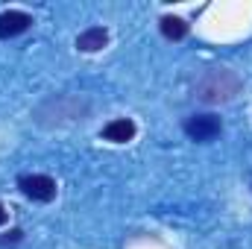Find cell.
<instances>
[{
	"label": "cell",
	"mask_w": 252,
	"mask_h": 249,
	"mask_svg": "<svg viewBox=\"0 0 252 249\" xmlns=\"http://www.w3.org/2000/svg\"><path fill=\"white\" fill-rule=\"evenodd\" d=\"M223 132V124L217 115H190L185 121V135L196 144H208Z\"/></svg>",
	"instance_id": "cell-3"
},
{
	"label": "cell",
	"mask_w": 252,
	"mask_h": 249,
	"mask_svg": "<svg viewBox=\"0 0 252 249\" xmlns=\"http://www.w3.org/2000/svg\"><path fill=\"white\" fill-rule=\"evenodd\" d=\"M6 220H9V214H6V208H3V205H0V226H3V223H6Z\"/></svg>",
	"instance_id": "cell-8"
},
{
	"label": "cell",
	"mask_w": 252,
	"mask_h": 249,
	"mask_svg": "<svg viewBox=\"0 0 252 249\" xmlns=\"http://www.w3.org/2000/svg\"><path fill=\"white\" fill-rule=\"evenodd\" d=\"M229 79H235V73L232 70H211L199 85H196V94H199V100H205V103H226V100H232L235 94H238V88H241V82H232V85H223V82H229Z\"/></svg>",
	"instance_id": "cell-1"
},
{
	"label": "cell",
	"mask_w": 252,
	"mask_h": 249,
	"mask_svg": "<svg viewBox=\"0 0 252 249\" xmlns=\"http://www.w3.org/2000/svg\"><path fill=\"white\" fill-rule=\"evenodd\" d=\"M18 187L32 202H50V199H56V182L50 176H44V173H27V176H21Z\"/></svg>",
	"instance_id": "cell-2"
},
{
	"label": "cell",
	"mask_w": 252,
	"mask_h": 249,
	"mask_svg": "<svg viewBox=\"0 0 252 249\" xmlns=\"http://www.w3.org/2000/svg\"><path fill=\"white\" fill-rule=\"evenodd\" d=\"M30 27H32V15H27L21 9L0 12V38H15V35L27 32Z\"/></svg>",
	"instance_id": "cell-4"
},
{
	"label": "cell",
	"mask_w": 252,
	"mask_h": 249,
	"mask_svg": "<svg viewBox=\"0 0 252 249\" xmlns=\"http://www.w3.org/2000/svg\"><path fill=\"white\" fill-rule=\"evenodd\" d=\"M135 132H138V126H135V121H129V118H118V121H112V124L103 126V138L112 141V144H126V141H132Z\"/></svg>",
	"instance_id": "cell-6"
},
{
	"label": "cell",
	"mask_w": 252,
	"mask_h": 249,
	"mask_svg": "<svg viewBox=\"0 0 252 249\" xmlns=\"http://www.w3.org/2000/svg\"><path fill=\"white\" fill-rule=\"evenodd\" d=\"M109 44V30L106 27H88L85 32L76 35V50L82 53H97Z\"/></svg>",
	"instance_id": "cell-5"
},
{
	"label": "cell",
	"mask_w": 252,
	"mask_h": 249,
	"mask_svg": "<svg viewBox=\"0 0 252 249\" xmlns=\"http://www.w3.org/2000/svg\"><path fill=\"white\" fill-rule=\"evenodd\" d=\"M158 27H161V35H164V38H170V41H182V38L190 32L188 21L176 18V15H164V18L158 21Z\"/></svg>",
	"instance_id": "cell-7"
}]
</instances>
